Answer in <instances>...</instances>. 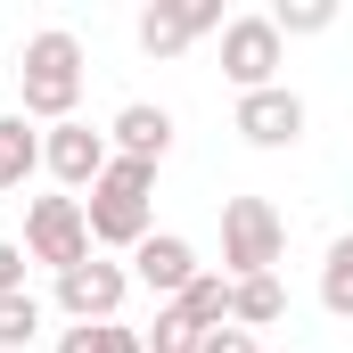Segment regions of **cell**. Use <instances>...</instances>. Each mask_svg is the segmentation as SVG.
Instances as JSON below:
<instances>
[{"label": "cell", "mask_w": 353, "mask_h": 353, "mask_svg": "<svg viewBox=\"0 0 353 353\" xmlns=\"http://www.w3.org/2000/svg\"><path fill=\"white\" fill-rule=\"evenodd\" d=\"M107 148H115V157H132V165H165V148H173V115H165V107H148V99H132V107L107 123Z\"/></svg>", "instance_id": "obj_10"}, {"label": "cell", "mask_w": 353, "mask_h": 353, "mask_svg": "<svg viewBox=\"0 0 353 353\" xmlns=\"http://www.w3.org/2000/svg\"><path fill=\"white\" fill-rule=\"evenodd\" d=\"M33 337H41V304L33 296H0V353L33 345Z\"/></svg>", "instance_id": "obj_17"}, {"label": "cell", "mask_w": 353, "mask_h": 353, "mask_svg": "<svg viewBox=\"0 0 353 353\" xmlns=\"http://www.w3.org/2000/svg\"><path fill=\"white\" fill-rule=\"evenodd\" d=\"M271 25H279V41H288V33H329V25H337V8H329V0H279V8H271Z\"/></svg>", "instance_id": "obj_18"}, {"label": "cell", "mask_w": 353, "mask_h": 353, "mask_svg": "<svg viewBox=\"0 0 353 353\" xmlns=\"http://www.w3.org/2000/svg\"><path fill=\"white\" fill-rule=\"evenodd\" d=\"M321 304H329L337 321H353V239H337L329 263H321Z\"/></svg>", "instance_id": "obj_15"}, {"label": "cell", "mask_w": 353, "mask_h": 353, "mask_svg": "<svg viewBox=\"0 0 353 353\" xmlns=\"http://www.w3.org/2000/svg\"><path fill=\"white\" fill-rule=\"evenodd\" d=\"M279 312H288V288H279L271 271H263V279H230V329L255 337V329H271Z\"/></svg>", "instance_id": "obj_12"}, {"label": "cell", "mask_w": 353, "mask_h": 353, "mask_svg": "<svg viewBox=\"0 0 353 353\" xmlns=\"http://www.w3.org/2000/svg\"><path fill=\"white\" fill-rule=\"evenodd\" d=\"M25 255L50 263V271L90 263V214H83V197H33V205H25Z\"/></svg>", "instance_id": "obj_4"}, {"label": "cell", "mask_w": 353, "mask_h": 353, "mask_svg": "<svg viewBox=\"0 0 353 353\" xmlns=\"http://www.w3.org/2000/svg\"><path fill=\"white\" fill-rule=\"evenodd\" d=\"M132 296V271L123 263H74V271H58V312L74 321V329H90V321H115V304Z\"/></svg>", "instance_id": "obj_6"}, {"label": "cell", "mask_w": 353, "mask_h": 353, "mask_svg": "<svg viewBox=\"0 0 353 353\" xmlns=\"http://www.w3.org/2000/svg\"><path fill=\"white\" fill-rule=\"evenodd\" d=\"M25 263H33V255L0 239V296H25Z\"/></svg>", "instance_id": "obj_19"}, {"label": "cell", "mask_w": 353, "mask_h": 353, "mask_svg": "<svg viewBox=\"0 0 353 353\" xmlns=\"http://www.w3.org/2000/svg\"><path fill=\"white\" fill-rule=\"evenodd\" d=\"M132 279L157 288V296H189V279H197V247H189L181 230H148V239L132 247Z\"/></svg>", "instance_id": "obj_9"}, {"label": "cell", "mask_w": 353, "mask_h": 353, "mask_svg": "<svg viewBox=\"0 0 353 353\" xmlns=\"http://www.w3.org/2000/svg\"><path fill=\"white\" fill-rule=\"evenodd\" d=\"M205 337H214V329H197L181 304H165V312H157V337H148V353H197Z\"/></svg>", "instance_id": "obj_16"}, {"label": "cell", "mask_w": 353, "mask_h": 353, "mask_svg": "<svg viewBox=\"0 0 353 353\" xmlns=\"http://www.w3.org/2000/svg\"><path fill=\"white\" fill-rule=\"evenodd\" d=\"M33 165H41V132L25 115H0V189H25Z\"/></svg>", "instance_id": "obj_13"}, {"label": "cell", "mask_w": 353, "mask_h": 353, "mask_svg": "<svg viewBox=\"0 0 353 353\" xmlns=\"http://www.w3.org/2000/svg\"><path fill=\"white\" fill-rule=\"evenodd\" d=\"M17 90H25V115L74 123V99H83V41H74L66 25L33 33V41L17 50Z\"/></svg>", "instance_id": "obj_1"}, {"label": "cell", "mask_w": 353, "mask_h": 353, "mask_svg": "<svg viewBox=\"0 0 353 353\" xmlns=\"http://www.w3.org/2000/svg\"><path fill=\"white\" fill-rule=\"evenodd\" d=\"M148 197H157V165H132V157H115L99 189L83 197L90 214V247H140L148 239Z\"/></svg>", "instance_id": "obj_2"}, {"label": "cell", "mask_w": 353, "mask_h": 353, "mask_svg": "<svg viewBox=\"0 0 353 353\" xmlns=\"http://www.w3.org/2000/svg\"><path fill=\"white\" fill-rule=\"evenodd\" d=\"M214 25H222V8H148V17H140V50H148V58H181V50H189L197 33H214Z\"/></svg>", "instance_id": "obj_11"}, {"label": "cell", "mask_w": 353, "mask_h": 353, "mask_svg": "<svg viewBox=\"0 0 353 353\" xmlns=\"http://www.w3.org/2000/svg\"><path fill=\"white\" fill-rule=\"evenodd\" d=\"M41 165L66 181V189H99V173L115 165V148H107V132H90V123H50V132H41Z\"/></svg>", "instance_id": "obj_7"}, {"label": "cell", "mask_w": 353, "mask_h": 353, "mask_svg": "<svg viewBox=\"0 0 353 353\" xmlns=\"http://www.w3.org/2000/svg\"><path fill=\"white\" fill-rule=\"evenodd\" d=\"M288 255V222L271 214V197H230L222 205V271L230 279H263Z\"/></svg>", "instance_id": "obj_3"}, {"label": "cell", "mask_w": 353, "mask_h": 353, "mask_svg": "<svg viewBox=\"0 0 353 353\" xmlns=\"http://www.w3.org/2000/svg\"><path fill=\"white\" fill-rule=\"evenodd\" d=\"M279 50H288V41H279L271 17H230V25H222V74L239 83V99L279 83Z\"/></svg>", "instance_id": "obj_5"}, {"label": "cell", "mask_w": 353, "mask_h": 353, "mask_svg": "<svg viewBox=\"0 0 353 353\" xmlns=\"http://www.w3.org/2000/svg\"><path fill=\"white\" fill-rule=\"evenodd\" d=\"M58 353H148V337H132L123 321H90V329H66Z\"/></svg>", "instance_id": "obj_14"}, {"label": "cell", "mask_w": 353, "mask_h": 353, "mask_svg": "<svg viewBox=\"0 0 353 353\" xmlns=\"http://www.w3.org/2000/svg\"><path fill=\"white\" fill-rule=\"evenodd\" d=\"M197 353H255V337H247V329H214Z\"/></svg>", "instance_id": "obj_20"}, {"label": "cell", "mask_w": 353, "mask_h": 353, "mask_svg": "<svg viewBox=\"0 0 353 353\" xmlns=\"http://www.w3.org/2000/svg\"><path fill=\"white\" fill-rule=\"evenodd\" d=\"M239 132H247L255 148H296V140H304V99L288 83L247 90V99H239Z\"/></svg>", "instance_id": "obj_8"}]
</instances>
